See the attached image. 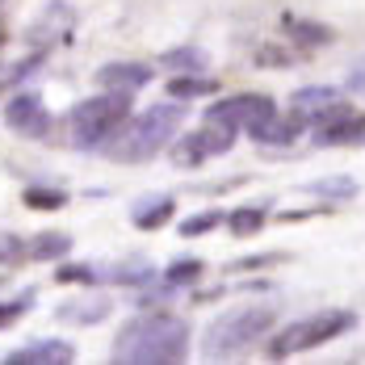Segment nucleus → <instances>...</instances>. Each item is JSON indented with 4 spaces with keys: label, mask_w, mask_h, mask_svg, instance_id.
<instances>
[{
    "label": "nucleus",
    "mask_w": 365,
    "mask_h": 365,
    "mask_svg": "<svg viewBox=\"0 0 365 365\" xmlns=\"http://www.w3.org/2000/svg\"><path fill=\"white\" fill-rule=\"evenodd\" d=\"M336 101V88L328 84H315V88H302V93H294V113H302L307 122L315 118V113H324Z\"/></svg>",
    "instance_id": "13"
},
{
    "label": "nucleus",
    "mask_w": 365,
    "mask_h": 365,
    "mask_svg": "<svg viewBox=\"0 0 365 365\" xmlns=\"http://www.w3.org/2000/svg\"><path fill=\"white\" fill-rule=\"evenodd\" d=\"M353 324H357L353 311H319V315H311V319H298L290 328H282L269 340V353H273V357H294V353L319 349V344L336 340L340 331H349Z\"/></svg>",
    "instance_id": "5"
},
{
    "label": "nucleus",
    "mask_w": 365,
    "mask_h": 365,
    "mask_svg": "<svg viewBox=\"0 0 365 365\" xmlns=\"http://www.w3.org/2000/svg\"><path fill=\"white\" fill-rule=\"evenodd\" d=\"M311 193L324 202H349V197H357V181L353 177H328V181L311 185Z\"/></svg>",
    "instance_id": "16"
},
{
    "label": "nucleus",
    "mask_w": 365,
    "mask_h": 365,
    "mask_svg": "<svg viewBox=\"0 0 365 365\" xmlns=\"http://www.w3.org/2000/svg\"><path fill=\"white\" fill-rule=\"evenodd\" d=\"M126 113H130V93H118V88L80 101V106L68 113V122H72V143H80V147L106 143L113 130L126 122Z\"/></svg>",
    "instance_id": "3"
},
{
    "label": "nucleus",
    "mask_w": 365,
    "mask_h": 365,
    "mask_svg": "<svg viewBox=\"0 0 365 365\" xmlns=\"http://www.w3.org/2000/svg\"><path fill=\"white\" fill-rule=\"evenodd\" d=\"M151 80V68L147 63H106L97 72V84L101 88H118V93H130V88H143Z\"/></svg>",
    "instance_id": "12"
},
{
    "label": "nucleus",
    "mask_w": 365,
    "mask_h": 365,
    "mask_svg": "<svg viewBox=\"0 0 365 365\" xmlns=\"http://www.w3.org/2000/svg\"><path fill=\"white\" fill-rule=\"evenodd\" d=\"M286 30H290V38H298L302 46H319V42H328V30L324 26H315V21H286Z\"/></svg>",
    "instance_id": "20"
},
{
    "label": "nucleus",
    "mask_w": 365,
    "mask_h": 365,
    "mask_svg": "<svg viewBox=\"0 0 365 365\" xmlns=\"http://www.w3.org/2000/svg\"><path fill=\"white\" fill-rule=\"evenodd\" d=\"M26 206H34V210H59L63 206V193H55V189H30L26 193Z\"/></svg>",
    "instance_id": "24"
},
{
    "label": "nucleus",
    "mask_w": 365,
    "mask_h": 365,
    "mask_svg": "<svg viewBox=\"0 0 365 365\" xmlns=\"http://www.w3.org/2000/svg\"><path fill=\"white\" fill-rule=\"evenodd\" d=\"M227 222H231L235 235H256V231L264 227V210H260V206H244V210L227 215Z\"/></svg>",
    "instance_id": "18"
},
{
    "label": "nucleus",
    "mask_w": 365,
    "mask_h": 365,
    "mask_svg": "<svg viewBox=\"0 0 365 365\" xmlns=\"http://www.w3.org/2000/svg\"><path fill=\"white\" fill-rule=\"evenodd\" d=\"M277 106H273V97H264V93H235V97H222L210 106V122H227V126H244V130H252L256 122H264V118H273Z\"/></svg>",
    "instance_id": "7"
},
{
    "label": "nucleus",
    "mask_w": 365,
    "mask_h": 365,
    "mask_svg": "<svg viewBox=\"0 0 365 365\" xmlns=\"http://www.w3.org/2000/svg\"><path fill=\"white\" fill-rule=\"evenodd\" d=\"M197 277H202V260H193V256L168 269V286H185V282H197Z\"/></svg>",
    "instance_id": "22"
},
{
    "label": "nucleus",
    "mask_w": 365,
    "mask_h": 365,
    "mask_svg": "<svg viewBox=\"0 0 365 365\" xmlns=\"http://www.w3.org/2000/svg\"><path fill=\"white\" fill-rule=\"evenodd\" d=\"M38 361L42 365H68V361H76V349L68 340H38L30 349H17L4 365H38Z\"/></svg>",
    "instance_id": "11"
},
{
    "label": "nucleus",
    "mask_w": 365,
    "mask_h": 365,
    "mask_svg": "<svg viewBox=\"0 0 365 365\" xmlns=\"http://www.w3.org/2000/svg\"><path fill=\"white\" fill-rule=\"evenodd\" d=\"M164 63H168L173 72H202V68H206V55L193 51V46H181V51H168Z\"/></svg>",
    "instance_id": "19"
},
{
    "label": "nucleus",
    "mask_w": 365,
    "mask_h": 365,
    "mask_svg": "<svg viewBox=\"0 0 365 365\" xmlns=\"http://www.w3.org/2000/svg\"><path fill=\"white\" fill-rule=\"evenodd\" d=\"M147 273H151L147 260H130V264H122V269H110L106 277H110V282H143Z\"/></svg>",
    "instance_id": "25"
},
{
    "label": "nucleus",
    "mask_w": 365,
    "mask_h": 365,
    "mask_svg": "<svg viewBox=\"0 0 365 365\" xmlns=\"http://www.w3.org/2000/svg\"><path fill=\"white\" fill-rule=\"evenodd\" d=\"M88 277H93V269H80V264H63V269H59V282H88Z\"/></svg>",
    "instance_id": "27"
},
{
    "label": "nucleus",
    "mask_w": 365,
    "mask_h": 365,
    "mask_svg": "<svg viewBox=\"0 0 365 365\" xmlns=\"http://www.w3.org/2000/svg\"><path fill=\"white\" fill-rule=\"evenodd\" d=\"M110 311V298H93V302H68L59 307V319H80V324H93Z\"/></svg>",
    "instance_id": "17"
},
{
    "label": "nucleus",
    "mask_w": 365,
    "mask_h": 365,
    "mask_svg": "<svg viewBox=\"0 0 365 365\" xmlns=\"http://www.w3.org/2000/svg\"><path fill=\"white\" fill-rule=\"evenodd\" d=\"M4 118H9V126L17 130V135H46V126H51V118L42 110V101H38L34 93H13L9 101H4Z\"/></svg>",
    "instance_id": "9"
},
{
    "label": "nucleus",
    "mask_w": 365,
    "mask_h": 365,
    "mask_svg": "<svg viewBox=\"0 0 365 365\" xmlns=\"http://www.w3.org/2000/svg\"><path fill=\"white\" fill-rule=\"evenodd\" d=\"M181 118H185V110L173 106V101H168V106H151L147 113H139L135 126H126V135H122L118 143H110V151L118 160H143V155L160 151V147L177 135Z\"/></svg>",
    "instance_id": "4"
},
{
    "label": "nucleus",
    "mask_w": 365,
    "mask_h": 365,
    "mask_svg": "<svg viewBox=\"0 0 365 365\" xmlns=\"http://www.w3.org/2000/svg\"><path fill=\"white\" fill-rule=\"evenodd\" d=\"M302 122H307L302 113H290V118H277V113H273V118L256 122L248 135H252L256 143H264V147H286V143H294V139L302 135Z\"/></svg>",
    "instance_id": "10"
},
{
    "label": "nucleus",
    "mask_w": 365,
    "mask_h": 365,
    "mask_svg": "<svg viewBox=\"0 0 365 365\" xmlns=\"http://www.w3.org/2000/svg\"><path fill=\"white\" fill-rule=\"evenodd\" d=\"M215 222H222V210H206V215H193V219H185V227H181V235H206Z\"/></svg>",
    "instance_id": "23"
},
{
    "label": "nucleus",
    "mask_w": 365,
    "mask_h": 365,
    "mask_svg": "<svg viewBox=\"0 0 365 365\" xmlns=\"http://www.w3.org/2000/svg\"><path fill=\"white\" fill-rule=\"evenodd\" d=\"M21 252H26V248H21L17 235H0V264H17Z\"/></svg>",
    "instance_id": "26"
},
{
    "label": "nucleus",
    "mask_w": 365,
    "mask_h": 365,
    "mask_svg": "<svg viewBox=\"0 0 365 365\" xmlns=\"http://www.w3.org/2000/svg\"><path fill=\"white\" fill-rule=\"evenodd\" d=\"M185 353H189V328L181 319H164V315L135 319L113 340V361L122 365H168L181 361Z\"/></svg>",
    "instance_id": "1"
},
{
    "label": "nucleus",
    "mask_w": 365,
    "mask_h": 365,
    "mask_svg": "<svg viewBox=\"0 0 365 365\" xmlns=\"http://www.w3.org/2000/svg\"><path fill=\"white\" fill-rule=\"evenodd\" d=\"M30 252H34V260H59V256L72 252V235H63V231H46V235H38L34 244H30Z\"/></svg>",
    "instance_id": "15"
},
{
    "label": "nucleus",
    "mask_w": 365,
    "mask_h": 365,
    "mask_svg": "<svg viewBox=\"0 0 365 365\" xmlns=\"http://www.w3.org/2000/svg\"><path fill=\"white\" fill-rule=\"evenodd\" d=\"M231 143H235V126H227V122H210V118H206V126L193 130V135L173 151V160H177L181 168H193V164H202L206 155H222Z\"/></svg>",
    "instance_id": "8"
},
{
    "label": "nucleus",
    "mask_w": 365,
    "mask_h": 365,
    "mask_svg": "<svg viewBox=\"0 0 365 365\" xmlns=\"http://www.w3.org/2000/svg\"><path fill=\"white\" fill-rule=\"evenodd\" d=\"M173 219V197H151V202H139L135 206V222L143 227V231H155L160 222Z\"/></svg>",
    "instance_id": "14"
},
{
    "label": "nucleus",
    "mask_w": 365,
    "mask_h": 365,
    "mask_svg": "<svg viewBox=\"0 0 365 365\" xmlns=\"http://www.w3.org/2000/svg\"><path fill=\"white\" fill-rule=\"evenodd\" d=\"M269 328H273V307H235V311L219 315V319L206 328L202 353L215 357V361H219V357H240V353H248Z\"/></svg>",
    "instance_id": "2"
},
{
    "label": "nucleus",
    "mask_w": 365,
    "mask_h": 365,
    "mask_svg": "<svg viewBox=\"0 0 365 365\" xmlns=\"http://www.w3.org/2000/svg\"><path fill=\"white\" fill-rule=\"evenodd\" d=\"M311 139L319 147H340V143H357L365 139V113L344 106V101H331L324 113L311 118Z\"/></svg>",
    "instance_id": "6"
},
{
    "label": "nucleus",
    "mask_w": 365,
    "mask_h": 365,
    "mask_svg": "<svg viewBox=\"0 0 365 365\" xmlns=\"http://www.w3.org/2000/svg\"><path fill=\"white\" fill-rule=\"evenodd\" d=\"M168 93H177V97H202V93H215V84L210 80H197V76H185V80H173L168 84Z\"/></svg>",
    "instance_id": "21"
},
{
    "label": "nucleus",
    "mask_w": 365,
    "mask_h": 365,
    "mask_svg": "<svg viewBox=\"0 0 365 365\" xmlns=\"http://www.w3.org/2000/svg\"><path fill=\"white\" fill-rule=\"evenodd\" d=\"M26 302H30V298H17L13 307H0V328H4V324H13V319H17V315L26 311Z\"/></svg>",
    "instance_id": "28"
}]
</instances>
